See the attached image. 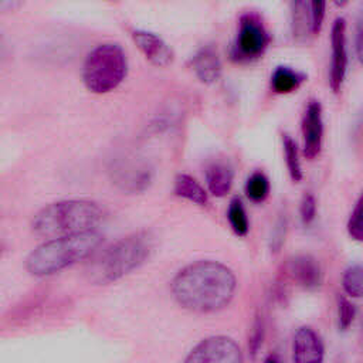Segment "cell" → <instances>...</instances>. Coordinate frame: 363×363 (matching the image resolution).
Here are the masks:
<instances>
[{"label":"cell","mask_w":363,"mask_h":363,"mask_svg":"<svg viewBox=\"0 0 363 363\" xmlns=\"http://www.w3.org/2000/svg\"><path fill=\"white\" fill-rule=\"evenodd\" d=\"M356 316L354 305L345 296H337V318H339V328L346 330L353 323Z\"/></svg>","instance_id":"24"},{"label":"cell","mask_w":363,"mask_h":363,"mask_svg":"<svg viewBox=\"0 0 363 363\" xmlns=\"http://www.w3.org/2000/svg\"><path fill=\"white\" fill-rule=\"evenodd\" d=\"M312 14V33L318 34L322 28L326 14V0H309Z\"/></svg>","instance_id":"26"},{"label":"cell","mask_w":363,"mask_h":363,"mask_svg":"<svg viewBox=\"0 0 363 363\" xmlns=\"http://www.w3.org/2000/svg\"><path fill=\"white\" fill-rule=\"evenodd\" d=\"M155 237L147 231L126 235L108 248L88 265V279L98 285L115 282L139 268L153 252Z\"/></svg>","instance_id":"3"},{"label":"cell","mask_w":363,"mask_h":363,"mask_svg":"<svg viewBox=\"0 0 363 363\" xmlns=\"http://www.w3.org/2000/svg\"><path fill=\"white\" fill-rule=\"evenodd\" d=\"M337 7H343V6H346L347 3H349V0H332Z\"/></svg>","instance_id":"30"},{"label":"cell","mask_w":363,"mask_h":363,"mask_svg":"<svg viewBox=\"0 0 363 363\" xmlns=\"http://www.w3.org/2000/svg\"><path fill=\"white\" fill-rule=\"evenodd\" d=\"M111 173L113 183L126 193H140L152 183V169L146 163H121Z\"/></svg>","instance_id":"10"},{"label":"cell","mask_w":363,"mask_h":363,"mask_svg":"<svg viewBox=\"0 0 363 363\" xmlns=\"http://www.w3.org/2000/svg\"><path fill=\"white\" fill-rule=\"evenodd\" d=\"M104 218L102 207L86 199H71L51 203L41 208L31 221L33 231L40 237H60L65 234L94 230Z\"/></svg>","instance_id":"4"},{"label":"cell","mask_w":363,"mask_h":363,"mask_svg":"<svg viewBox=\"0 0 363 363\" xmlns=\"http://www.w3.org/2000/svg\"><path fill=\"white\" fill-rule=\"evenodd\" d=\"M234 170L228 162L216 160L206 169V184L208 193L216 197H224L233 186Z\"/></svg>","instance_id":"15"},{"label":"cell","mask_w":363,"mask_h":363,"mask_svg":"<svg viewBox=\"0 0 363 363\" xmlns=\"http://www.w3.org/2000/svg\"><path fill=\"white\" fill-rule=\"evenodd\" d=\"M301 220L305 225H309L316 217V200L312 193H305L299 206Z\"/></svg>","instance_id":"25"},{"label":"cell","mask_w":363,"mask_h":363,"mask_svg":"<svg viewBox=\"0 0 363 363\" xmlns=\"http://www.w3.org/2000/svg\"><path fill=\"white\" fill-rule=\"evenodd\" d=\"M282 147H284V157L286 163V169L289 173V177L294 182L302 180V166L299 159V149L296 142L289 135H282Z\"/></svg>","instance_id":"19"},{"label":"cell","mask_w":363,"mask_h":363,"mask_svg":"<svg viewBox=\"0 0 363 363\" xmlns=\"http://www.w3.org/2000/svg\"><path fill=\"white\" fill-rule=\"evenodd\" d=\"M102 242V234L86 230L60 237L38 245L26 259L27 271L34 277L54 275L94 254Z\"/></svg>","instance_id":"2"},{"label":"cell","mask_w":363,"mask_h":363,"mask_svg":"<svg viewBox=\"0 0 363 363\" xmlns=\"http://www.w3.org/2000/svg\"><path fill=\"white\" fill-rule=\"evenodd\" d=\"M170 288L180 306L191 312L208 313L231 302L237 289V278L227 265L204 259L180 269Z\"/></svg>","instance_id":"1"},{"label":"cell","mask_w":363,"mask_h":363,"mask_svg":"<svg viewBox=\"0 0 363 363\" xmlns=\"http://www.w3.org/2000/svg\"><path fill=\"white\" fill-rule=\"evenodd\" d=\"M245 194L254 203L264 201L269 194V180L262 172H254L245 182Z\"/></svg>","instance_id":"22"},{"label":"cell","mask_w":363,"mask_h":363,"mask_svg":"<svg viewBox=\"0 0 363 363\" xmlns=\"http://www.w3.org/2000/svg\"><path fill=\"white\" fill-rule=\"evenodd\" d=\"M354 48L359 62L363 65V4L357 16L356 21V37H354Z\"/></svg>","instance_id":"27"},{"label":"cell","mask_w":363,"mask_h":363,"mask_svg":"<svg viewBox=\"0 0 363 363\" xmlns=\"http://www.w3.org/2000/svg\"><path fill=\"white\" fill-rule=\"evenodd\" d=\"M191 68L200 82L211 85L221 77V61L213 45L201 47L191 58Z\"/></svg>","instance_id":"14"},{"label":"cell","mask_w":363,"mask_h":363,"mask_svg":"<svg viewBox=\"0 0 363 363\" xmlns=\"http://www.w3.org/2000/svg\"><path fill=\"white\" fill-rule=\"evenodd\" d=\"M349 235L359 242H363V191L359 196L346 224Z\"/></svg>","instance_id":"23"},{"label":"cell","mask_w":363,"mask_h":363,"mask_svg":"<svg viewBox=\"0 0 363 363\" xmlns=\"http://www.w3.org/2000/svg\"><path fill=\"white\" fill-rule=\"evenodd\" d=\"M289 9L294 38L298 41H303L311 34H313L309 0H289Z\"/></svg>","instance_id":"16"},{"label":"cell","mask_w":363,"mask_h":363,"mask_svg":"<svg viewBox=\"0 0 363 363\" xmlns=\"http://www.w3.org/2000/svg\"><path fill=\"white\" fill-rule=\"evenodd\" d=\"M132 40L150 64L163 68L173 62L172 48L155 33L135 30L132 31Z\"/></svg>","instance_id":"12"},{"label":"cell","mask_w":363,"mask_h":363,"mask_svg":"<svg viewBox=\"0 0 363 363\" xmlns=\"http://www.w3.org/2000/svg\"><path fill=\"white\" fill-rule=\"evenodd\" d=\"M186 363H241L242 353L238 343L228 336L217 335L203 339L184 359Z\"/></svg>","instance_id":"7"},{"label":"cell","mask_w":363,"mask_h":363,"mask_svg":"<svg viewBox=\"0 0 363 363\" xmlns=\"http://www.w3.org/2000/svg\"><path fill=\"white\" fill-rule=\"evenodd\" d=\"M306 79V75L291 68L286 65H279L274 69L271 75V89L275 94L286 95L294 91H296L303 81Z\"/></svg>","instance_id":"17"},{"label":"cell","mask_w":363,"mask_h":363,"mask_svg":"<svg viewBox=\"0 0 363 363\" xmlns=\"http://www.w3.org/2000/svg\"><path fill=\"white\" fill-rule=\"evenodd\" d=\"M269 34L258 16L247 13L240 17L235 40L231 45V60L251 62L264 55L269 45Z\"/></svg>","instance_id":"6"},{"label":"cell","mask_w":363,"mask_h":363,"mask_svg":"<svg viewBox=\"0 0 363 363\" xmlns=\"http://www.w3.org/2000/svg\"><path fill=\"white\" fill-rule=\"evenodd\" d=\"M227 220L230 223L231 230L240 235L244 237L248 234L250 230V221H248V216L245 211V207L242 204V201L240 199H233L228 204V210H227Z\"/></svg>","instance_id":"20"},{"label":"cell","mask_w":363,"mask_h":363,"mask_svg":"<svg viewBox=\"0 0 363 363\" xmlns=\"http://www.w3.org/2000/svg\"><path fill=\"white\" fill-rule=\"evenodd\" d=\"M288 274L303 289H316L322 284V269L312 255H296L288 261Z\"/></svg>","instance_id":"13"},{"label":"cell","mask_w":363,"mask_h":363,"mask_svg":"<svg viewBox=\"0 0 363 363\" xmlns=\"http://www.w3.org/2000/svg\"><path fill=\"white\" fill-rule=\"evenodd\" d=\"M347 35L346 21L337 17L330 28V65L329 85L335 94L340 92L347 72Z\"/></svg>","instance_id":"8"},{"label":"cell","mask_w":363,"mask_h":363,"mask_svg":"<svg viewBox=\"0 0 363 363\" xmlns=\"http://www.w3.org/2000/svg\"><path fill=\"white\" fill-rule=\"evenodd\" d=\"M342 288L350 298H363V265L354 264L345 269Z\"/></svg>","instance_id":"21"},{"label":"cell","mask_w":363,"mask_h":363,"mask_svg":"<svg viewBox=\"0 0 363 363\" xmlns=\"http://www.w3.org/2000/svg\"><path fill=\"white\" fill-rule=\"evenodd\" d=\"M302 155L308 160L319 156L323 143V115L319 101H309L302 118Z\"/></svg>","instance_id":"9"},{"label":"cell","mask_w":363,"mask_h":363,"mask_svg":"<svg viewBox=\"0 0 363 363\" xmlns=\"http://www.w3.org/2000/svg\"><path fill=\"white\" fill-rule=\"evenodd\" d=\"M24 0H0L1 11H14L17 10Z\"/></svg>","instance_id":"29"},{"label":"cell","mask_w":363,"mask_h":363,"mask_svg":"<svg viewBox=\"0 0 363 363\" xmlns=\"http://www.w3.org/2000/svg\"><path fill=\"white\" fill-rule=\"evenodd\" d=\"M325 347L320 336L311 326H301L292 340V360L296 363H320Z\"/></svg>","instance_id":"11"},{"label":"cell","mask_w":363,"mask_h":363,"mask_svg":"<svg viewBox=\"0 0 363 363\" xmlns=\"http://www.w3.org/2000/svg\"><path fill=\"white\" fill-rule=\"evenodd\" d=\"M262 339V325L259 320L255 322L254 325V330H252V336H251V340H250V345H251V349H252V353H255L258 350V347L261 346V340Z\"/></svg>","instance_id":"28"},{"label":"cell","mask_w":363,"mask_h":363,"mask_svg":"<svg viewBox=\"0 0 363 363\" xmlns=\"http://www.w3.org/2000/svg\"><path fill=\"white\" fill-rule=\"evenodd\" d=\"M173 191L176 196L186 199L197 206H206L208 203V193L204 187L190 174L180 173L174 179Z\"/></svg>","instance_id":"18"},{"label":"cell","mask_w":363,"mask_h":363,"mask_svg":"<svg viewBox=\"0 0 363 363\" xmlns=\"http://www.w3.org/2000/svg\"><path fill=\"white\" fill-rule=\"evenodd\" d=\"M128 60L119 44L104 43L96 45L85 58L82 81L94 94L113 91L126 77Z\"/></svg>","instance_id":"5"}]
</instances>
